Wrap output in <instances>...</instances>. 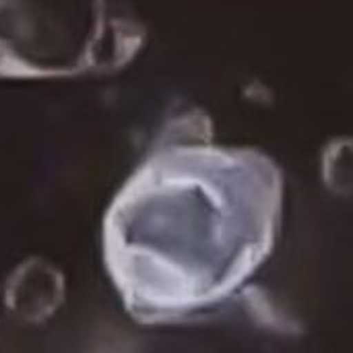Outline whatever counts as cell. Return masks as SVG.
<instances>
[{
  "label": "cell",
  "mask_w": 353,
  "mask_h": 353,
  "mask_svg": "<svg viewBox=\"0 0 353 353\" xmlns=\"http://www.w3.org/2000/svg\"><path fill=\"white\" fill-rule=\"evenodd\" d=\"M281 213L283 174L267 153L165 134L103 215V265L137 323H188L261 269Z\"/></svg>",
  "instance_id": "cell-1"
},
{
  "label": "cell",
  "mask_w": 353,
  "mask_h": 353,
  "mask_svg": "<svg viewBox=\"0 0 353 353\" xmlns=\"http://www.w3.org/2000/svg\"><path fill=\"white\" fill-rule=\"evenodd\" d=\"M105 0H0V79H58L124 64L139 37Z\"/></svg>",
  "instance_id": "cell-2"
},
{
  "label": "cell",
  "mask_w": 353,
  "mask_h": 353,
  "mask_svg": "<svg viewBox=\"0 0 353 353\" xmlns=\"http://www.w3.org/2000/svg\"><path fill=\"white\" fill-rule=\"evenodd\" d=\"M64 302V277L50 261L31 256L23 261L4 283L6 310L31 325L48 321Z\"/></svg>",
  "instance_id": "cell-3"
}]
</instances>
